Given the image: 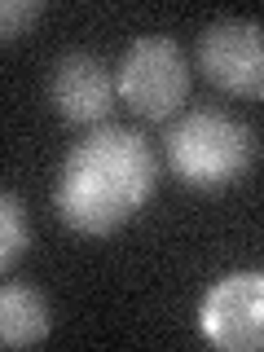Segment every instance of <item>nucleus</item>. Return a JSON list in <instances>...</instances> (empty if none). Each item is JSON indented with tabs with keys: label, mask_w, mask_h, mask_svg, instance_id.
I'll list each match as a JSON object with an SVG mask.
<instances>
[{
	"label": "nucleus",
	"mask_w": 264,
	"mask_h": 352,
	"mask_svg": "<svg viewBox=\"0 0 264 352\" xmlns=\"http://www.w3.org/2000/svg\"><path fill=\"white\" fill-rule=\"evenodd\" d=\"M159 190V150L146 132L102 124L66 150L53 181V212L84 238H110L132 225Z\"/></svg>",
	"instance_id": "1"
},
{
	"label": "nucleus",
	"mask_w": 264,
	"mask_h": 352,
	"mask_svg": "<svg viewBox=\"0 0 264 352\" xmlns=\"http://www.w3.org/2000/svg\"><path fill=\"white\" fill-rule=\"evenodd\" d=\"M163 159H168V172L185 190L220 194V190H234V185H242L251 176V168L260 159V141L238 115L203 106V110L181 115L168 128Z\"/></svg>",
	"instance_id": "2"
},
{
	"label": "nucleus",
	"mask_w": 264,
	"mask_h": 352,
	"mask_svg": "<svg viewBox=\"0 0 264 352\" xmlns=\"http://www.w3.org/2000/svg\"><path fill=\"white\" fill-rule=\"evenodd\" d=\"M190 80H194L190 53L172 36H137L115 66V84L124 106L132 115L150 119V124H163L185 106Z\"/></svg>",
	"instance_id": "3"
},
{
	"label": "nucleus",
	"mask_w": 264,
	"mask_h": 352,
	"mask_svg": "<svg viewBox=\"0 0 264 352\" xmlns=\"http://www.w3.org/2000/svg\"><path fill=\"white\" fill-rule=\"evenodd\" d=\"M194 62L207 84L238 102H264V22L216 18L198 31Z\"/></svg>",
	"instance_id": "4"
},
{
	"label": "nucleus",
	"mask_w": 264,
	"mask_h": 352,
	"mask_svg": "<svg viewBox=\"0 0 264 352\" xmlns=\"http://www.w3.org/2000/svg\"><path fill=\"white\" fill-rule=\"evenodd\" d=\"M198 330L220 352L264 348V269H238L216 278L198 300Z\"/></svg>",
	"instance_id": "5"
},
{
	"label": "nucleus",
	"mask_w": 264,
	"mask_h": 352,
	"mask_svg": "<svg viewBox=\"0 0 264 352\" xmlns=\"http://www.w3.org/2000/svg\"><path fill=\"white\" fill-rule=\"evenodd\" d=\"M44 88H49V106L75 128H102L119 97V84L110 75V66L88 49L58 53Z\"/></svg>",
	"instance_id": "6"
},
{
	"label": "nucleus",
	"mask_w": 264,
	"mask_h": 352,
	"mask_svg": "<svg viewBox=\"0 0 264 352\" xmlns=\"http://www.w3.org/2000/svg\"><path fill=\"white\" fill-rule=\"evenodd\" d=\"M53 330V308L49 300L27 282H5L0 286V344L5 348H36Z\"/></svg>",
	"instance_id": "7"
},
{
	"label": "nucleus",
	"mask_w": 264,
	"mask_h": 352,
	"mask_svg": "<svg viewBox=\"0 0 264 352\" xmlns=\"http://www.w3.org/2000/svg\"><path fill=\"white\" fill-rule=\"evenodd\" d=\"M31 251V225H27V203L22 194L5 190L0 194V269H14V264Z\"/></svg>",
	"instance_id": "8"
},
{
	"label": "nucleus",
	"mask_w": 264,
	"mask_h": 352,
	"mask_svg": "<svg viewBox=\"0 0 264 352\" xmlns=\"http://www.w3.org/2000/svg\"><path fill=\"white\" fill-rule=\"evenodd\" d=\"M44 14H49L44 0H5V5H0V40L5 44L27 40Z\"/></svg>",
	"instance_id": "9"
}]
</instances>
